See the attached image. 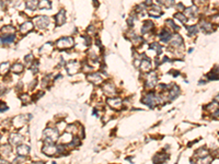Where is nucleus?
I'll return each mask as SVG.
<instances>
[{
	"instance_id": "obj_1",
	"label": "nucleus",
	"mask_w": 219,
	"mask_h": 164,
	"mask_svg": "<svg viewBox=\"0 0 219 164\" xmlns=\"http://www.w3.org/2000/svg\"><path fill=\"white\" fill-rule=\"evenodd\" d=\"M58 130L55 128H47L44 131V137H45V142H54L55 140L58 139Z\"/></svg>"
},
{
	"instance_id": "obj_2",
	"label": "nucleus",
	"mask_w": 219,
	"mask_h": 164,
	"mask_svg": "<svg viewBox=\"0 0 219 164\" xmlns=\"http://www.w3.org/2000/svg\"><path fill=\"white\" fill-rule=\"evenodd\" d=\"M74 44H75V42H74V38H72V37H63V38H60V40L56 43V46H57L59 49H65V48L72 47Z\"/></svg>"
},
{
	"instance_id": "obj_3",
	"label": "nucleus",
	"mask_w": 219,
	"mask_h": 164,
	"mask_svg": "<svg viewBox=\"0 0 219 164\" xmlns=\"http://www.w3.org/2000/svg\"><path fill=\"white\" fill-rule=\"evenodd\" d=\"M160 99L159 97H156L154 95V93H150V94H147L143 99V103L146 105H148L149 107H154L156 106V103H159Z\"/></svg>"
},
{
	"instance_id": "obj_4",
	"label": "nucleus",
	"mask_w": 219,
	"mask_h": 164,
	"mask_svg": "<svg viewBox=\"0 0 219 164\" xmlns=\"http://www.w3.org/2000/svg\"><path fill=\"white\" fill-rule=\"evenodd\" d=\"M35 25L39 30H44L50 25V19L47 16H37L35 19Z\"/></svg>"
},
{
	"instance_id": "obj_5",
	"label": "nucleus",
	"mask_w": 219,
	"mask_h": 164,
	"mask_svg": "<svg viewBox=\"0 0 219 164\" xmlns=\"http://www.w3.org/2000/svg\"><path fill=\"white\" fill-rule=\"evenodd\" d=\"M42 151H43L46 155L53 156V155H55V154L57 153V148L55 147L53 142H45V145L43 147Z\"/></svg>"
},
{
	"instance_id": "obj_6",
	"label": "nucleus",
	"mask_w": 219,
	"mask_h": 164,
	"mask_svg": "<svg viewBox=\"0 0 219 164\" xmlns=\"http://www.w3.org/2000/svg\"><path fill=\"white\" fill-rule=\"evenodd\" d=\"M102 89H103V92H104L105 94L110 95L111 97L116 95V88H115V85L113 84V83L107 82V83H105V84L102 86Z\"/></svg>"
},
{
	"instance_id": "obj_7",
	"label": "nucleus",
	"mask_w": 219,
	"mask_h": 164,
	"mask_svg": "<svg viewBox=\"0 0 219 164\" xmlns=\"http://www.w3.org/2000/svg\"><path fill=\"white\" fill-rule=\"evenodd\" d=\"M66 67H67V72L69 75H75L80 70V66L77 61H70L67 64Z\"/></svg>"
},
{
	"instance_id": "obj_8",
	"label": "nucleus",
	"mask_w": 219,
	"mask_h": 164,
	"mask_svg": "<svg viewBox=\"0 0 219 164\" xmlns=\"http://www.w3.org/2000/svg\"><path fill=\"white\" fill-rule=\"evenodd\" d=\"M107 104H109L112 108L120 109L121 107H122V105H123V102H122V99H118V97H114V96H112L111 99H107Z\"/></svg>"
},
{
	"instance_id": "obj_9",
	"label": "nucleus",
	"mask_w": 219,
	"mask_h": 164,
	"mask_svg": "<svg viewBox=\"0 0 219 164\" xmlns=\"http://www.w3.org/2000/svg\"><path fill=\"white\" fill-rule=\"evenodd\" d=\"M29 117H32V116L31 115H20L18 117H15V119L13 120V124H14L15 127H22L23 125L28 123L29 119H26V118H29Z\"/></svg>"
},
{
	"instance_id": "obj_10",
	"label": "nucleus",
	"mask_w": 219,
	"mask_h": 164,
	"mask_svg": "<svg viewBox=\"0 0 219 164\" xmlns=\"http://www.w3.org/2000/svg\"><path fill=\"white\" fill-rule=\"evenodd\" d=\"M157 81H158L157 75L154 72H150L149 75H147V79H146V86L147 88H154L157 83Z\"/></svg>"
},
{
	"instance_id": "obj_11",
	"label": "nucleus",
	"mask_w": 219,
	"mask_h": 164,
	"mask_svg": "<svg viewBox=\"0 0 219 164\" xmlns=\"http://www.w3.org/2000/svg\"><path fill=\"white\" fill-rule=\"evenodd\" d=\"M65 23H66V11L60 10L58 12V14L56 15V25L57 26H61Z\"/></svg>"
},
{
	"instance_id": "obj_12",
	"label": "nucleus",
	"mask_w": 219,
	"mask_h": 164,
	"mask_svg": "<svg viewBox=\"0 0 219 164\" xmlns=\"http://www.w3.org/2000/svg\"><path fill=\"white\" fill-rule=\"evenodd\" d=\"M32 29H33V23L30 22V21H26V22H24L23 24L21 25L20 31H21V33H22V34H26V33L31 32Z\"/></svg>"
},
{
	"instance_id": "obj_13",
	"label": "nucleus",
	"mask_w": 219,
	"mask_h": 164,
	"mask_svg": "<svg viewBox=\"0 0 219 164\" xmlns=\"http://www.w3.org/2000/svg\"><path fill=\"white\" fill-rule=\"evenodd\" d=\"M180 45L182 46L183 45V40L182 37L179 34H175L172 36V40H171V46L172 47H180Z\"/></svg>"
},
{
	"instance_id": "obj_14",
	"label": "nucleus",
	"mask_w": 219,
	"mask_h": 164,
	"mask_svg": "<svg viewBox=\"0 0 219 164\" xmlns=\"http://www.w3.org/2000/svg\"><path fill=\"white\" fill-rule=\"evenodd\" d=\"M22 141H23V136H21V134H12L10 137V142L12 145H18V144L22 143Z\"/></svg>"
},
{
	"instance_id": "obj_15",
	"label": "nucleus",
	"mask_w": 219,
	"mask_h": 164,
	"mask_svg": "<svg viewBox=\"0 0 219 164\" xmlns=\"http://www.w3.org/2000/svg\"><path fill=\"white\" fill-rule=\"evenodd\" d=\"M29 152H30V147H29V145L22 144V143L19 144V147H18V153H19V155H24V156H26V155L29 154Z\"/></svg>"
},
{
	"instance_id": "obj_16",
	"label": "nucleus",
	"mask_w": 219,
	"mask_h": 164,
	"mask_svg": "<svg viewBox=\"0 0 219 164\" xmlns=\"http://www.w3.org/2000/svg\"><path fill=\"white\" fill-rule=\"evenodd\" d=\"M88 80L90 82L94 83V84H99L102 82V77L100 73H93V75H88Z\"/></svg>"
},
{
	"instance_id": "obj_17",
	"label": "nucleus",
	"mask_w": 219,
	"mask_h": 164,
	"mask_svg": "<svg viewBox=\"0 0 219 164\" xmlns=\"http://www.w3.org/2000/svg\"><path fill=\"white\" fill-rule=\"evenodd\" d=\"M149 13H150V15H152V16H156V18H158V16H160V15H161V13H162V10H161V8H160V7H158V5H152V8L150 9Z\"/></svg>"
},
{
	"instance_id": "obj_18",
	"label": "nucleus",
	"mask_w": 219,
	"mask_h": 164,
	"mask_svg": "<svg viewBox=\"0 0 219 164\" xmlns=\"http://www.w3.org/2000/svg\"><path fill=\"white\" fill-rule=\"evenodd\" d=\"M140 69L143 70L144 72H147V71H149V70L151 69V64H150L149 60H148V59L143 60V61L140 62Z\"/></svg>"
},
{
	"instance_id": "obj_19",
	"label": "nucleus",
	"mask_w": 219,
	"mask_h": 164,
	"mask_svg": "<svg viewBox=\"0 0 219 164\" xmlns=\"http://www.w3.org/2000/svg\"><path fill=\"white\" fill-rule=\"evenodd\" d=\"M152 27H154V23H152L151 21H147V22L144 23V26H143V29H141V32H143L144 34L149 33L150 31L152 30Z\"/></svg>"
},
{
	"instance_id": "obj_20",
	"label": "nucleus",
	"mask_w": 219,
	"mask_h": 164,
	"mask_svg": "<svg viewBox=\"0 0 219 164\" xmlns=\"http://www.w3.org/2000/svg\"><path fill=\"white\" fill-rule=\"evenodd\" d=\"M180 94V89L176 86V85H173L172 86V90L170 91L169 94V99H174L175 97H178Z\"/></svg>"
},
{
	"instance_id": "obj_21",
	"label": "nucleus",
	"mask_w": 219,
	"mask_h": 164,
	"mask_svg": "<svg viewBox=\"0 0 219 164\" xmlns=\"http://www.w3.org/2000/svg\"><path fill=\"white\" fill-rule=\"evenodd\" d=\"M170 40H171V32L168 30L162 31V33H161V40H162L163 43H167V42H169Z\"/></svg>"
},
{
	"instance_id": "obj_22",
	"label": "nucleus",
	"mask_w": 219,
	"mask_h": 164,
	"mask_svg": "<svg viewBox=\"0 0 219 164\" xmlns=\"http://www.w3.org/2000/svg\"><path fill=\"white\" fill-rule=\"evenodd\" d=\"M50 1L48 0H41L40 2H37V7L40 9H50Z\"/></svg>"
},
{
	"instance_id": "obj_23",
	"label": "nucleus",
	"mask_w": 219,
	"mask_h": 164,
	"mask_svg": "<svg viewBox=\"0 0 219 164\" xmlns=\"http://www.w3.org/2000/svg\"><path fill=\"white\" fill-rule=\"evenodd\" d=\"M26 8L30 10H35L37 8V1L36 0H28L26 1Z\"/></svg>"
},
{
	"instance_id": "obj_24",
	"label": "nucleus",
	"mask_w": 219,
	"mask_h": 164,
	"mask_svg": "<svg viewBox=\"0 0 219 164\" xmlns=\"http://www.w3.org/2000/svg\"><path fill=\"white\" fill-rule=\"evenodd\" d=\"M2 33L5 35H10V34H14V27H12L11 25H7L5 27H2Z\"/></svg>"
},
{
	"instance_id": "obj_25",
	"label": "nucleus",
	"mask_w": 219,
	"mask_h": 164,
	"mask_svg": "<svg viewBox=\"0 0 219 164\" xmlns=\"http://www.w3.org/2000/svg\"><path fill=\"white\" fill-rule=\"evenodd\" d=\"M10 69V65L9 62H5V64H1L0 65V75H5L7 73Z\"/></svg>"
},
{
	"instance_id": "obj_26",
	"label": "nucleus",
	"mask_w": 219,
	"mask_h": 164,
	"mask_svg": "<svg viewBox=\"0 0 219 164\" xmlns=\"http://www.w3.org/2000/svg\"><path fill=\"white\" fill-rule=\"evenodd\" d=\"M186 13H187V16L189 18H194L195 15L197 14V8L196 7H191L189 9H186Z\"/></svg>"
},
{
	"instance_id": "obj_27",
	"label": "nucleus",
	"mask_w": 219,
	"mask_h": 164,
	"mask_svg": "<svg viewBox=\"0 0 219 164\" xmlns=\"http://www.w3.org/2000/svg\"><path fill=\"white\" fill-rule=\"evenodd\" d=\"M0 151L3 153V155L9 156L11 153V147L10 145H8V144H5V145H2V147L0 148Z\"/></svg>"
},
{
	"instance_id": "obj_28",
	"label": "nucleus",
	"mask_w": 219,
	"mask_h": 164,
	"mask_svg": "<svg viewBox=\"0 0 219 164\" xmlns=\"http://www.w3.org/2000/svg\"><path fill=\"white\" fill-rule=\"evenodd\" d=\"M1 40L5 43V44H9L12 43L14 40V34H10V35H5V37H2Z\"/></svg>"
},
{
	"instance_id": "obj_29",
	"label": "nucleus",
	"mask_w": 219,
	"mask_h": 164,
	"mask_svg": "<svg viewBox=\"0 0 219 164\" xmlns=\"http://www.w3.org/2000/svg\"><path fill=\"white\" fill-rule=\"evenodd\" d=\"M11 69H12V71L14 73H21L24 68H23V65H21V64H15V65H13V67Z\"/></svg>"
},
{
	"instance_id": "obj_30",
	"label": "nucleus",
	"mask_w": 219,
	"mask_h": 164,
	"mask_svg": "<svg viewBox=\"0 0 219 164\" xmlns=\"http://www.w3.org/2000/svg\"><path fill=\"white\" fill-rule=\"evenodd\" d=\"M196 155L198 156V158H204V156H207L208 155V151L205 149V148H202V149H199L197 152H196Z\"/></svg>"
},
{
	"instance_id": "obj_31",
	"label": "nucleus",
	"mask_w": 219,
	"mask_h": 164,
	"mask_svg": "<svg viewBox=\"0 0 219 164\" xmlns=\"http://www.w3.org/2000/svg\"><path fill=\"white\" fill-rule=\"evenodd\" d=\"M167 159H168V155H160V154H157L154 158V162H156V163H158V162H164Z\"/></svg>"
},
{
	"instance_id": "obj_32",
	"label": "nucleus",
	"mask_w": 219,
	"mask_h": 164,
	"mask_svg": "<svg viewBox=\"0 0 219 164\" xmlns=\"http://www.w3.org/2000/svg\"><path fill=\"white\" fill-rule=\"evenodd\" d=\"M202 27H203V30L206 31L207 33H210V32L213 31L211 24H210V23H208V22H202Z\"/></svg>"
},
{
	"instance_id": "obj_33",
	"label": "nucleus",
	"mask_w": 219,
	"mask_h": 164,
	"mask_svg": "<svg viewBox=\"0 0 219 164\" xmlns=\"http://www.w3.org/2000/svg\"><path fill=\"white\" fill-rule=\"evenodd\" d=\"M187 31H189V34L191 35V36H193V35L197 34V26H195V25H193V26H189L187 27Z\"/></svg>"
},
{
	"instance_id": "obj_34",
	"label": "nucleus",
	"mask_w": 219,
	"mask_h": 164,
	"mask_svg": "<svg viewBox=\"0 0 219 164\" xmlns=\"http://www.w3.org/2000/svg\"><path fill=\"white\" fill-rule=\"evenodd\" d=\"M133 43H134V45H136V46H139V45L143 43V38H141V37H138V36H136V35H134Z\"/></svg>"
},
{
	"instance_id": "obj_35",
	"label": "nucleus",
	"mask_w": 219,
	"mask_h": 164,
	"mask_svg": "<svg viewBox=\"0 0 219 164\" xmlns=\"http://www.w3.org/2000/svg\"><path fill=\"white\" fill-rule=\"evenodd\" d=\"M30 69L32 70V71H33L34 73H36V72L39 71V62H37V61H35V62H34V65L32 66V67H31Z\"/></svg>"
},
{
	"instance_id": "obj_36",
	"label": "nucleus",
	"mask_w": 219,
	"mask_h": 164,
	"mask_svg": "<svg viewBox=\"0 0 219 164\" xmlns=\"http://www.w3.org/2000/svg\"><path fill=\"white\" fill-rule=\"evenodd\" d=\"M21 99H22V102H24V103H28V102H30V95L29 94H23L22 96H21Z\"/></svg>"
},
{
	"instance_id": "obj_37",
	"label": "nucleus",
	"mask_w": 219,
	"mask_h": 164,
	"mask_svg": "<svg viewBox=\"0 0 219 164\" xmlns=\"http://www.w3.org/2000/svg\"><path fill=\"white\" fill-rule=\"evenodd\" d=\"M175 19H179V20L182 21V22H185V21H186V18H185L182 13H176V14H175Z\"/></svg>"
},
{
	"instance_id": "obj_38",
	"label": "nucleus",
	"mask_w": 219,
	"mask_h": 164,
	"mask_svg": "<svg viewBox=\"0 0 219 164\" xmlns=\"http://www.w3.org/2000/svg\"><path fill=\"white\" fill-rule=\"evenodd\" d=\"M208 79H210V80H217V79H218V77H217V72H216V73H214V72H210V73H208Z\"/></svg>"
},
{
	"instance_id": "obj_39",
	"label": "nucleus",
	"mask_w": 219,
	"mask_h": 164,
	"mask_svg": "<svg viewBox=\"0 0 219 164\" xmlns=\"http://www.w3.org/2000/svg\"><path fill=\"white\" fill-rule=\"evenodd\" d=\"M71 144H75V145H79V144H80L79 138H78V137H75V138L72 139V143H71Z\"/></svg>"
},
{
	"instance_id": "obj_40",
	"label": "nucleus",
	"mask_w": 219,
	"mask_h": 164,
	"mask_svg": "<svg viewBox=\"0 0 219 164\" xmlns=\"http://www.w3.org/2000/svg\"><path fill=\"white\" fill-rule=\"evenodd\" d=\"M94 31H95V29H94V26H92V25H90L89 26V29H88V33L89 34H94Z\"/></svg>"
},
{
	"instance_id": "obj_41",
	"label": "nucleus",
	"mask_w": 219,
	"mask_h": 164,
	"mask_svg": "<svg viewBox=\"0 0 219 164\" xmlns=\"http://www.w3.org/2000/svg\"><path fill=\"white\" fill-rule=\"evenodd\" d=\"M30 60L31 61L33 60V56H32V55H28V56L25 57V61H26V62H30Z\"/></svg>"
},
{
	"instance_id": "obj_42",
	"label": "nucleus",
	"mask_w": 219,
	"mask_h": 164,
	"mask_svg": "<svg viewBox=\"0 0 219 164\" xmlns=\"http://www.w3.org/2000/svg\"><path fill=\"white\" fill-rule=\"evenodd\" d=\"M6 109H8V107H7L3 103H0V112H3V110H6Z\"/></svg>"
},
{
	"instance_id": "obj_43",
	"label": "nucleus",
	"mask_w": 219,
	"mask_h": 164,
	"mask_svg": "<svg viewBox=\"0 0 219 164\" xmlns=\"http://www.w3.org/2000/svg\"><path fill=\"white\" fill-rule=\"evenodd\" d=\"M178 9H179V10H183V9H184V7H183L182 3H180V5H178Z\"/></svg>"
}]
</instances>
